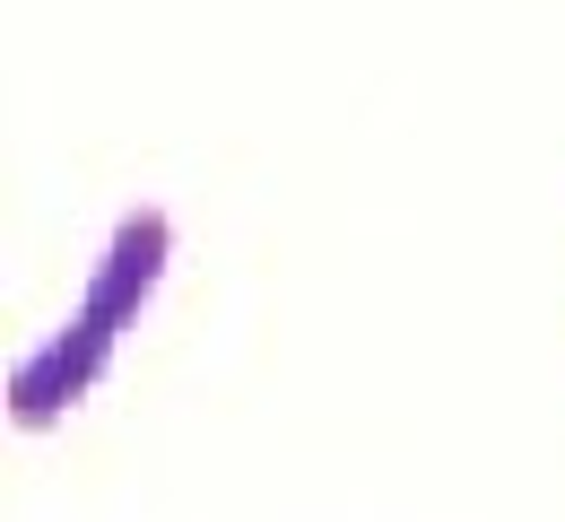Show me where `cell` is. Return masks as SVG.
I'll return each mask as SVG.
<instances>
[{
    "label": "cell",
    "mask_w": 565,
    "mask_h": 522,
    "mask_svg": "<svg viewBox=\"0 0 565 522\" xmlns=\"http://www.w3.org/2000/svg\"><path fill=\"white\" fill-rule=\"evenodd\" d=\"M166 253H174L166 210H131V219L114 226V244H105V262H96V279H87V305H78L35 358H18V374H9V418H18V427H53L71 401H87V383L105 374L122 322H140V305L157 297Z\"/></svg>",
    "instance_id": "cell-1"
}]
</instances>
